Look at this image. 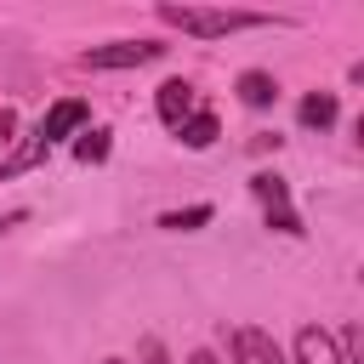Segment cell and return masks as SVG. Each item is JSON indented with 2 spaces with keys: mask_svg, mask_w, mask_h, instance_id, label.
<instances>
[{
  "mask_svg": "<svg viewBox=\"0 0 364 364\" xmlns=\"http://www.w3.org/2000/svg\"><path fill=\"white\" fill-rule=\"evenodd\" d=\"M165 28L188 34V40H228V34H245V28H267L273 17L267 11H228V6H154Z\"/></svg>",
  "mask_w": 364,
  "mask_h": 364,
  "instance_id": "1",
  "label": "cell"
},
{
  "mask_svg": "<svg viewBox=\"0 0 364 364\" xmlns=\"http://www.w3.org/2000/svg\"><path fill=\"white\" fill-rule=\"evenodd\" d=\"M250 193H256V205H262V216H267L273 233H284V239H301L307 233L301 216H296V205H290V182L279 171H256L250 176Z\"/></svg>",
  "mask_w": 364,
  "mask_h": 364,
  "instance_id": "2",
  "label": "cell"
},
{
  "mask_svg": "<svg viewBox=\"0 0 364 364\" xmlns=\"http://www.w3.org/2000/svg\"><path fill=\"white\" fill-rule=\"evenodd\" d=\"M165 51H171L165 40H108V46H85L80 68H142V63H159Z\"/></svg>",
  "mask_w": 364,
  "mask_h": 364,
  "instance_id": "3",
  "label": "cell"
},
{
  "mask_svg": "<svg viewBox=\"0 0 364 364\" xmlns=\"http://www.w3.org/2000/svg\"><path fill=\"white\" fill-rule=\"evenodd\" d=\"M85 125H91V102H85V97H57V102L34 119V136H40L46 148H57V142L80 136Z\"/></svg>",
  "mask_w": 364,
  "mask_h": 364,
  "instance_id": "4",
  "label": "cell"
},
{
  "mask_svg": "<svg viewBox=\"0 0 364 364\" xmlns=\"http://www.w3.org/2000/svg\"><path fill=\"white\" fill-rule=\"evenodd\" d=\"M228 364H290L284 347L273 341V330L262 324H233L228 330Z\"/></svg>",
  "mask_w": 364,
  "mask_h": 364,
  "instance_id": "5",
  "label": "cell"
},
{
  "mask_svg": "<svg viewBox=\"0 0 364 364\" xmlns=\"http://www.w3.org/2000/svg\"><path fill=\"white\" fill-rule=\"evenodd\" d=\"M154 114H159V125H182L188 114H199V91L188 85V80H165L159 91H154Z\"/></svg>",
  "mask_w": 364,
  "mask_h": 364,
  "instance_id": "6",
  "label": "cell"
},
{
  "mask_svg": "<svg viewBox=\"0 0 364 364\" xmlns=\"http://www.w3.org/2000/svg\"><path fill=\"white\" fill-rule=\"evenodd\" d=\"M290 364H347V358L336 353V336L324 324H301L290 341Z\"/></svg>",
  "mask_w": 364,
  "mask_h": 364,
  "instance_id": "7",
  "label": "cell"
},
{
  "mask_svg": "<svg viewBox=\"0 0 364 364\" xmlns=\"http://www.w3.org/2000/svg\"><path fill=\"white\" fill-rule=\"evenodd\" d=\"M233 91H239L245 108H273V102H279V80H273L267 68H245V74L233 80Z\"/></svg>",
  "mask_w": 364,
  "mask_h": 364,
  "instance_id": "8",
  "label": "cell"
},
{
  "mask_svg": "<svg viewBox=\"0 0 364 364\" xmlns=\"http://www.w3.org/2000/svg\"><path fill=\"white\" fill-rule=\"evenodd\" d=\"M46 159H51V148H46V142L28 131V136H23V142H17V148L0 159V182H11V176H23V171H40Z\"/></svg>",
  "mask_w": 364,
  "mask_h": 364,
  "instance_id": "9",
  "label": "cell"
},
{
  "mask_svg": "<svg viewBox=\"0 0 364 364\" xmlns=\"http://www.w3.org/2000/svg\"><path fill=\"white\" fill-rule=\"evenodd\" d=\"M336 114H341L336 91H307V97H301V108H296V119H301L307 131H330V125H336Z\"/></svg>",
  "mask_w": 364,
  "mask_h": 364,
  "instance_id": "10",
  "label": "cell"
},
{
  "mask_svg": "<svg viewBox=\"0 0 364 364\" xmlns=\"http://www.w3.org/2000/svg\"><path fill=\"white\" fill-rule=\"evenodd\" d=\"M176 136H182V148H193V154H205L216 136H222V119L210 114V108H199V114H188L182 125H176Z\"/></svg>",
  "mask_w": 364,
  "mask_h": 364,
  "instance_id": "11",
  "label": "cell"
},
{
  "mask_svg": "<svg viewBox=\"0 0 364 364\" xmlns=\"http://www.w3.org/2000/svg\"><path fill=\"white\" fill-rule=\"evenodd\" d=\"M108 154H114V131H108V125H85V131L74 136V159H80V165H102Z\"/></svg>",
  "mask_w": 364,
  "mask_h": 364,
  "instance_id": "12",
  "label": "cell"
},
{
  "mask_svg": "<svg viewBox=\"0 0 364 364\" xmlns=\"http://www.w3.org/2000/svg\"><path fill=\"white\" fill-rule=\"evenodd\" d=\"M210 216H216V205H182V210H165L159 228H165V233H193V228H205Z\"/></svg>",
  "mask_w": 364,
  "mask_h": 364,
  "instance_id": "13",
  "label": "cell"
},
{
  "mask_svg": "<svg viewBox=\"0 0 364 364\" xmlns=\"http://www.w3.org/2000/svg\"><path fill=\"white\" fill-rule=\"evenodd\" d=\"M11 142H17V108L0 102V148H11Z\"/></svg>",
  "mask_w": 364,
  "mask_h": 364,
  "instance_id": "14",
  "label": "cell"
},
{
  "mask_svg": "<svg viewBox=\"0 0 364 364\" xmlns=\"http://www.w3.org/2000/svg\"><path fill=\"white\" fill-rule=\"evenodd\" d=\"M23 222H28V210H6V216H0V233H11V228H23Z\"/></svg>",
  "mask_w": 364,
  "mask_h": 364,
  "instance_id": "15",
  "label": "cell"
},
{
  "mask_svg": "<svg viewBox=\"0 0 364 364\" xmlns=\"http://www.w3.org/2000/svg\"><path fill=\"white\" fill-rule=\"evenodd\" d=\"M142 358H148V364H165V347H159V341H142Z\"/></svg>",
  "mask_w": 364,
  "mask_h": 364,
  "instance_id": "16",
  "label": "cell"
},
{
  "mask_svg": "<svg viewBox=\"0 0 364 364\" xmlns=\"http://www.w3.org/2000/svg\"><path fill=\"white\" fill-rule=\"evenodd\" d=\"M188 364H222V358H216L210 347H193V353H188Z\"/></svg>",
  "mask_w": 364,
  "mask_h": 364,
  "instance_id": "17",
  "label": "cell"
},
{
  "mask_svg": "<svg viewBox=\"0 0 364 364\" xmlns=\"http://www.w3.org/2000/svg\"><path fill=\"white\" fill-rule=\"evenodd\" d=\"M102 364H131V358H102Z\"/></svg>",
  "mask_w": 364,
  "mask_h": 364,
  "instance_id": "18",
  "label": "cell"
}]
</instances>
